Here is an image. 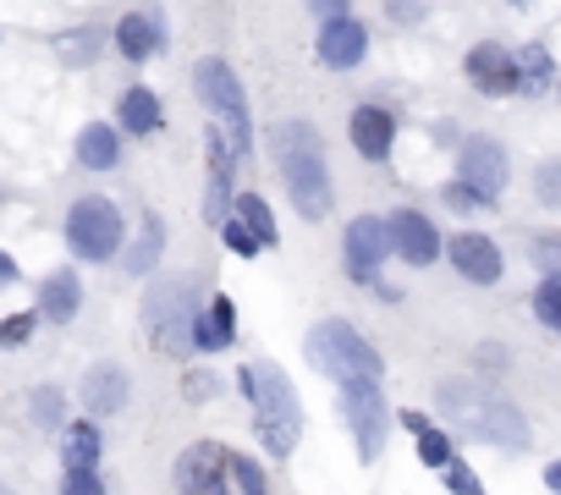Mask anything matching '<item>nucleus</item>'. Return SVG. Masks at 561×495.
<instances>
[{"instance_id":"1","label":"nucleus","mask_w":561,"mask_h":495,"mask_svg":"<svg viewBox=\"0 0 561 495\" xmlns=\"http://www.w3.org/2000/svg\"><path fill=\"white\" fill-rule=\"evenodd\" d=\"M435 407L446 412L462 435L490 441V446H501V452H523V446L534 441L523 412H518L507 396H496L490 385H479V380H441Z\"/></svg>"},{"instance_id":"2","label":"nucleus","mask_w":561,"mask_h":495,"mask_svg":"<svg viewBox=\"0 0 561 495\" xmlns=\"http://www.w3.org/2000/svg\"><path fill=\"white\" fill-rule=\"evenodd\" d=\"M243 396L254 402V424H259V441L270 457H292L297 446V424H303V407H297V391L292 380L276 369V364H243Z\"/></svg>"},{"instance_id":"3","label":"nucleus","mask_w":561,"mask_h":495,"mask_svg":"<svg viewBox=\"0 0 561 495\" xmlns=\"http://www.w3.org/2000/svg\"><path fill=\"white\" fill-rule=\"evenodd\" d=\"M276 160H281V177L292 204L308 220H326L331 215V177H326V154H319V138L308 122H286L276 132Z\"/></svg>"},{"instance_id":"4","label":"nucleus","mask_w":561,"mask_h":495,"mask_svg":"<svg viewBox=\"0 0 561 495\" xmlns=\"http://www.w3.org/2000/svg\"><path fill=\"white\" fill-rule=\"evenodd\" d=\"M193 319H199V292L188 276H160L143 297V325H149V342L160 353H193Z\"/></svg>"},{"instance_id":"5","label":"nucleus","mask_w":561,"mask_h":495,"mask_svg":"<svg viewBox=\"0 0 561 495\" xmlns=\"http://www.w3.org/2000/svg\"><path fill=\"white\" fill-rule=\"evenodd\" d=\"M308 358L314 369H326L331 380H380L385 375V358L358 337V330L347 319H326V325H314V337H308Z\"/></svg>"},{"instance_id":"6","label":"nucleus","mask_w":561,"mask_h":495,"mask_svg":"<svg viewBox=\"0 0 561 495\" xmlns=\"http://www.w3.org/2000/svg\"><path fill=\"white\" fill-rule=\"evenodd\" d=\"M193 82H199V94L204 105L226 122V149L231 154H248V100H243V82H237V72L226 61H199L193 66Z\"/></svg>"},{"instance_id":"7","label":"nucleus","mask_w":561,"mask_h":495,"mask_svg":"<svg viewBox=\"0 0 561 495\" xmlns=\"http://www.w3.org/2000/svg\"><path fill=\"white\" fill-rule=\"evenodd\" d=\"M66 242L77 248L84 259H111L116 242H122V215L111 199H77L66 215Z\"/></svg>"},{"instance_id":"8","label":"nucleus","mask_w":561,"mask_h":495,"mask_svg":"<svg viewBox=\"0 0 561 495\" xmlns=\"http://www.w3.org/2000/svg\"><path fill=\"white\" fill-rule=\"evenodd\" d=\"M457 172H462L457 177L462 188H473L485 204H496L501 188H507V177H512V165H507V149L496 138H468L462 154H457Z\"/></svg>"},{"instance_id":"9","label":"nucleus","mask_w":561,"mask_h":495,"mask_svg":"<svg viewBox=\"0 0 561 495\" xmlns=\"http://www.w3.org/2000/svg\"><path fill=\"white\" fill-rule=\"evenodd\" d=\"M342 407H347V419L358 430L364 462H374L380 446H385V391L374 380H342Z\"/></svg>"},{"instance_id":"10","label":"nucleus","mask_w":561,"mask_h":495,"mask_svg":"<svg viewBox=\"0 0 561 495\" xmlns=\"http://www.w3.org/2000/svg\"><path fill=\"white\" fill-rule=\"evenodd\" d=\"M385 242H391L408 265H430V259L441 254V237H435V226H430L419 210H396V215L385 220Z\"/></svg>"},{"instance_id":"11","label":"nucleus","mask_w":561,"mask_h":495,"mask_svg":"<svg viewBox=\"0 0 561 495\" xmlns=\"http://www.w3.org/2000/svg\"><path fill=\"white\" fill-rule=\"evenodd\" d=\"M226 446H215V441H199V446H188L182 457H177V490L182 495H209L215 484H220V473H226Z\"/></svg>"},{"instance_id":"12","label":"nucleus","mask_w":561,"mask_h":495,"mask_svg":"<svg viewBox=\"0 0 561 495\" xmlns=\"http://www.w3.org/2000/svg\"><path fill=\"white\" fill-rule=\"evenodd\" d=\"M468 77H473V89H479V94H496V100L518 94L512 55H507L501 45H479V50H468Z\"/></svg>"},{"instance_id":"13","label":"nucleus","mask_w":561,"mask_h":495,"mask_svg":"<svg viewBox=\"0 0 561 495\" xmlns=\"http://www.w3.org/2000/svg\"><path fill=\"white\" fill-rule=\"evenodd\" d=\"M451 265H457L468 281H479V287H496V281H501V254H496L490 237L462 231V237L451 242Z\"/></svg>"},{"instance_id":"14","label":"nucleus","mask_w":561,"mask_h":495,"mask_svg":"<svg viewBox=\"0 0 561 495\" xmlns=\"http://www.w3.org/2000/svg\"><path fill=\"white\" fill-rule=\"evenodd\" d=\"M364 50H369V34L353 23V17H331L326 28H319V61L326 66H358L364 61Z\"/></svg>"},{"instance_id":"15","label":"nucleus","mask_w":561,"mask_h":495,"mask_svg":"<svg viewBox=\"0 0 561 495\" xmlns=\"http://www.w3.org/2000/svg\"><path fill=\"white\" fill-rule=\"evenodd\" d=\"M380 259H385V220H374V215L353 220L347 226V265H353V276L369 281Z\"/></svg>"},{"instance_id":"16","label":"nucleus","mask_w":561,"mask_h":495,"mask_svg":"<svg viewBox=\"0 0 561 495\" xmlns=\"http://www.w3.org/2000/svg\"><path fill=\"white\" fill-rule=\"evenodd\" d=\"M122 402H127V369L94 364L89 380H84V407L94 412V419H111V412H122Z\"/></svg>"},{"instance_id":"17","label":"nucleus","mask_w":561,"mask_h":495,"mask_svg":"<svg viewBox=\"0 0 561 495\" xmlns=\"http://www.w3.org/2000/svg\"><path fill=\"white\" fill-rule=\"evenodd\" d=\"M391 138H396V116H391V111H380V105L353 111V143H358V154L385 160V154H391Z\"/></svg>"},{"instance_id":"18","label":"nucleus","mask_w":561,"mask_h":495,"mask_svg":"<svg viewBox=\"0 0 561 495\" xmlns=\"http://www.w3.org/2000/svg\"><path fill=\"white\" fill-rule=\"evenodd\" d=\"M204 149H209V204H204V215H209V220H226V193H231L237 154L226 149V138H220V132H209V138H204Z\"/></svg>"},{"instance_id":"19","label":"nucleus","mask_w":561,"mask_h":495,"mask_svg":"<svg viewBox=\"0 0 561 495\" xmlns=\"http://www.w3.org/2000/svg\"><path fill=\"white\" fill-rule=\"evenodd\" d=\"M231 337H237L231 297H209V308L193 319V347H204V353H220V347H231Z\"/></svg>"},{"instance_id":"20","label":"nucleus","mask_w":561,"mask_h":495,"mask_svg":"<svg viewBox=\"0 0 561 495\" xmlns=\"http://www.w3.org/2000/svg\"><path fill=\"white\" fill-rule=\"evenodd\" d=\"M77 160H84L89 172H111V165L122 160L116 127H105V122H89L84 132H77Z\"/></svg>"},{"instance_id":"21","label":"nucleus","mask_w":561,"mask_h":495,"mask_svg":"<svg viewBox=\"0 0 561 495\" xmlns=\"http://www.w3.org/2000/svg\"><path fill=\"white\" fill-rule=\"evenodd\" d=\"M77 297H84L77 276H72V270H55V276L44 281V292H39V314H44V319H55V325H66V319L77 314Z\"/></svg>"},{"instance_id":"22","label":"nucleus","mask_w":561,"mask_h":495,"mask_svg":"<svg viewBox=\"0 0 561 495\" xmlns=\"http://www.w3.org/2000/svg\"><path fill=\"white\" fill-rule=\"evenodd\" d=\"M116 45H122L127 61H149V55L160 50V28H154V17H122Z\"/></svg>"},{"instance_id":"23","label":"nucleus","mask_w":561,"mask_h":495,"mask_svg":"<svg viewBox=\"0 0 561 495\" xmlns=\"http://www.w3.org/2000/svg\"><path fill=\"white\" fill-rule=\"evenodd\" d=\"M512 77H518L523 94H545V89H550V50L528 45V50L512 61Z\"/></svg>"},{"instance_id":"24","label":"nucleus","mask_w":561,"mask_h":495,"mask_svg":"<svg viewBox=\"0 0 561 495\" xmlns=\"http://www.w3.org/2000/svg\"><path fill=\"white\" fill-rule=\"evenodd\" d=\"M237 226H243L259 248L276 242V220H270V204H265L259 193H243V199H237Z\"/></svg>"},{"instance_id":"25","label":"nucleus","mask_w":561,"mask_h":495,"mask_svg":"<svg viewBox=\"0 0 561 495\" xmlns=\"http://www.w3.org/2000/svg\"><path fill=\"white\" fill-rule=\"evenodd\" d=\"M122 127L127 132H154L160 127V100L149 89H127L122 94Z\"/></svg>"},{"instance_id":"26","label":"nucleus","mask_w":561,"mask_h":495,"mask_svg":"<svg viewBox=\"0 0 561 495\" xmlns=\"http://www.w3.org/2000/svg\"><path fill=\"white\" fill-rule=\"evenodd\" d=\"M100 462V435L89 424H72L66 435V468H94Z\"/></svg>"},{"instance_id":"27","label":"nucleus","mask_w":561,"mask_h":495,"mask_svg":"<svg viewBox=\"0 0 561 495\" xmlns=\"http://www.w3.org/2000/svg\"><path fill=\"white\" fill-rule=\"evenodd\" d=\"M160 237H166V231H160V220L149 215V220H143V237H138V248L127 254V270H132V276H143V270L160 259Z\"/></svg>"},{"instance_id":"28","label":"nucleus","mask_w":561,"mask_h":495,"mask_svg":"<svg viewBox=\"0 0 561 495\" xmlns=\"http://www.w3.org/2000/svg\"><path fill=\"white\" fill-rule=\"evenodd\" d=\"M534 314H539L545 330H561V281H556V276L539 281V292H534Z\"/></svg>"},{"instance_id":"29","label":"nucleus","mask_w":561,"mask_h":495,"mask_svg":"<svg viewBox=\"0 0 561 495\" xmlns=\"http://www.w3.org/2000/svg\"><path fill=\"white\" fill-rule=\"evenodd\" d=\"M61 495H105V484H100V468H66V479H61Z\"/></svg>"},{"instance_id":"30","label":"nucleus","mask_w":561,"mask_h":495,"mask_svg":"<svg viewBox=\"0 0 561 495\" xmlns=\"http://www.w3.org/2000/svg\"><path fill=\"white\" fill-rule=\"evenodd\" d=\"M419 457H424L430 468H446V462H451V446H446V435L424 424V430H419Z\"/></svg>"},{"instance_id":"31","label":"nucleus","mask_w":561,"mask_h":495,"mask_svg":"<svg viewBox=\"0 0 561 495\" xmlns=\"http://www.w3.org/2000/svg\"><path fill=\"white\" fill-rule=\"evenodd\" d=\"M226 468L237 473V484H243V495H270V490H265V473H259L248 457H226Z\"/></svg>"},{"instance_id":"32","label":"nucleus","mask_w":561,"mask_h":495,"mask_svg":"<svg viewBox=\"0 0 561 495\" xmlns=\"http://www.w3.org/2000/svg\"><path fill=\"white\" fill-rule=\"evenodd\" d=\"M34 337V314H12V319H0V347H23Z\"/></svg>"},{"instance_id":"33","label":"nucleus","mask_w":561,"mask_h":495,"mask_svg":"<svg viewBox=\"0 0 561 495\" xmlns=\"http://www.w3.org/2000/svg\"><path fill=\"white\" fill-rule=\"evenodd\" d=\"M34 424H44V430L61 424V391H55V385H44V391L34 396Z\"/></svg>"},{"instance_id":"34","label":"nucleus","mask_w":561,"mask_h":495,"mask_svg":"<svg viewBox=\"0 0 561 495\" xmlns=\"http://www.w3.org/2000/svg\"><path fill=\"white\" fill-rule=\"evenodd\" d=\"M441 204H446V210H490L485 199H479L473 188H462V182H451V188L441 193Z\"/></svg>"},{"instance_id":"35","label":"nucleus","mask_w":561,"mask_h":495,"mask_svg":"<svg viewBox=\"0 0 561 495\" xmlns=\"http://www.w3.org/2000/svg\"><path fill=\"white\" fill-rule=\"evenodd\" d=\"M220 231H226V248H231V254H243V259H248V254H259V242H254L243 226H237V220H220Z\"/></svg>"},{"instance_id":"36","label":"nucleus","mask_w":561,"mask_h":495,"mask_svg":"<svg viewBox=\"0 0 561 495\" xmlns=\"http://www.w3.org/2000/svg\"><path fill=\"white\" fill-rule=\"evenodd\" d=\"M446 479H451V490H457V495H485V484H479V479H473V473H468L457 457L446 462Z\"/></svg>"},{"instance_id":"37","label":"nucleus","mask_w":561,"mask_h":495,"mask_svg":"<svg viewBox=\"0 0 561 495\" xmlns=\"http://www.w3.org/2000/svg\"><path fill=\"white\" fill-rule=\"evenodd\" d=\"M314 12L326 17V23H331V17H347V0H314Z\"/></svg>"},{"instance_id":"38","label":"nucleus","mask_w":561,"mask_h":495,"mask_svg":"<svg viewBox=\"0 0 561 495\" xmlns=\"http://www.w3.org/2000/svg\"><path fill=\"white\" fill-rule=\"evenodd\" d=\"M7 281H17V265H12L7 254H0V287H7Z\"/></svg>"},{"instance_id":"39","label":"nucleus","mask_w":561,"mask_h":495,"mask_svg":"<svg viewBox=\"0 0 561 495\" xmlns=\"http://www.w3.org/2000/svg\"><path fill=\"white\" fill-rule=\"evenodd\" d=\"M0 495H12V490H0Z\"/></svg>"}]
</instances>
